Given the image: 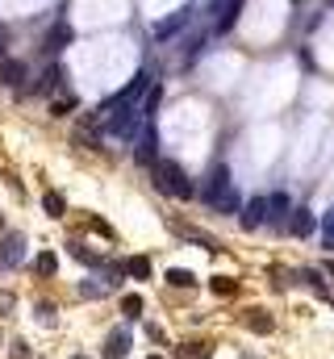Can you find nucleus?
<instances>
[{
	"mask_svg": "<svg viewBox=\"0 0 334 359\" xmlns=\"http://www.w3.org/2000/svg\"><path fill=\"white\" fill-rule=\"evenodd\" d=\"M213 293H218V297H230V293H234V280H230V276H218V280H213Z\"/></svg>",
	"mask_w": 334,
	"mask_h": 359,
	"instance_id": "28",
	"label": "nucleus"
},
{
	"mask_svg": "<svg viewBox=\"0 0 334 359\" xmlns=\"http://www.w3.org/2000/svg\"><path fill=\"white\" fill-rule=\"evenodd\" d=\"M42 209H46L50 217H63V213H67V205H63L59 192H46V197H42Z\"/></svg>",
	"mask_w": 334,
	"mask_h": 359,
	"instance_id": "17",
	"label": "nucleus"
},
{
	"mask_svg": "<svg viewBox=\"0 0 334 359\" xmlns=\"http://www.w3.org/2000/svg\"><path fill=\"white\" fill-rule=\"evenodd\" d=\"M75 359H88V356H75Z\"/></svg>",
	"mask_w": 334,
	"mask_h": 359,
	"instance_id": "33",
	"label": "nucleus"
},
{
	"mask_svg": "<svg viewBox=\"0 0 334 359\" xmlns=\"http://www.w3.org/2000/svg\"><path fill=\"white\" fill-rule=\"evenodd\" d=\"M126 272H130V276H138V280H146V276H151V263L138 255V259H130V263H126Z\"/></svg>",
	"mask_w": 334,
	"mask_h": 359,
	"instance_id": "23",
	"label": "nucleus"
},
{
	"mask_svg": "<svg viewBox=\"0 0 334 359\" xmlns=\"http://www.w3.org/2000/svg\"><path fill=\"white\" fill-rule=\"evenodd\" d=\"M247 326H251L255 335H268V330H272V318H268L264 310H251V314H247Z\"/></svg>",
	"mask_w": 334,
	"mask_h": 359,
	"instance_id": "16",
	"label": "nucleus"
},
{
	"mask_svg": "<svg viewBox=\"0 0 334 359\" xmlns=\"http://www.w3.org/2000/svg\"><path fill=\"white\" fill-rule=\"evenodd\" d=\"M8 356H13V359H29V347H25V343H13V347H8Z\"/></svg>",
	"mask_w": 334,
	"mask_h": 359,
	"instance_id": "30",
	"label": "nucleus"
},
{
	"mask_svg": "<svg viewBox=\"0 0 334 359\" xmlns=\"http://www.w3.org/2000/svg\"><path fill=\"white\" fill-rule=\"evenodd\" d=\"M238 8H243V0H218V33H226L234 21H238Z\"/></svg>",
	"mask_w": 334,
	"mask_h": 359,
	"instance_id": "9",
	"label": "nucleus"
},
{
	"mask_svg": "<svg viewBox=\"0 0 334 359\" xmlns=\"http://www.w3.org/2000/svg\"><path fill=\"white\" fill-rule=\"evenodd\" d=\"M4 50H8V33H4V29H0V63H4V59H8V54H4Z\"/></svg>",
	"mask_w": 334,
	"mask_h": 359,
	"instance_id": "31",
	"label": "nucleus"
},
{
	"mask_svg": "<svg viewBox=\"0 0 334 359\" xmlns=\"http://www.w3.org/2000/svg\"><path fill=\"white\" fill-rule=\"evenodd\" d=\"M130 146H134V155H138L142 163H155V155H159V134H155V121H146Z\"/></svg>",
	"mask_w": 334,
	"mask_h": 359,
	"instance_id": "4",
	"label": "nucleus"
},
{
	"mask_svg": "<svg viewBox=\"0 0 334 359\" xmlns=\"http://www.w3.org/2000/svg\"><path fill=\"white\" fill-rule=\"evenodd\" d=\"M264 217H272V201H268V197H255V201L243 209V226H247V230H259Z\"/></svg>",
	"mask_w": 334,
	"mask_h": 359,
	"instance_id": "6",
	"label": "nucleus"
},
{
	"mask_svg": "<svg viewBox=\"0 0 334 359\" xmlns=\"http://www.w3.org/2000/svg\"><path fill=\"white\" fill-rule=\"evenodd\" d=\"M322 243L334 251V205L326 209V217H322Z\"/></svg>",
	"mask_w": 334,
	"mask_h": 359,
	"instance_id": "22",
	"label": "nucleus"
},
{
	"mask_svg": "<svg viewBox=\"0 0 334 359\" xmlns=\"http://www.w3.org/2000/svg\"><path fill=\"white\" fill-rule=\"evenodd\" d=\"M0 79H4L8 88H21V79H25V63H17V59H4V63H0Z\"/></svg>",
	"mask_w": 334,
	"mask_h": 359,
	"instance_id": "11",
	"label": "nucleus"
},
{
	"mask_svg": "<svg viewBox=\"0 0 334 359\" xmlns=\"http://www.w3.org/2000/svg\"><path fill=\"white\" fill-rule=\"evenodd\" d=\"M289 230L297 234V238H305V234H314V213L301 205V209H293V222H289Z\"/></svg>",
	"mask_w": 334,
	"mask_h": 359,
	"instance_id": "10",
	"label": "nucleus"
},
{
	"mask_svg": "<svg viewBox=\"0 0 334 359\" xmlns=\"http://www.w3.org/2000/svg\"><path fill=\"white\" fill-rule=\"evenodd\" d=\"M25 259V234H4L0 238V272H13Z\"/></svg>",
	"mask_w": 334,
	"mask_h": 359,
	"instance_id": "3",
	"label": "nucleus"
},
{
	"mask_svg": "<svg viewBox=\"0 0 334 359\" xmlns=\"http://www.w3.org/2000/svg\"><path fill=\"white\" fill-rule=\"evenodd\" d=\"M201 201L213 205L218 213H238V192H234V180H230V167H226V163H218V167L209 171V180H205V188H201Z\"/></svg>",
	"mask_w": 334,
	"mask_h": 359,
	"instance_id": "1",
	"label": "nucleus"
},
{
	"mask_svg": "<svg viewBox=\"0 0 334 359\" xmlns=\"http://www.w3.org/2000/svg\"><path fill=\"white\" fill-rule=\"evenodd\" d=\"M54 84H59V67H46V75L38 79V88H33V92H42V96H46V92H54Z\"/></svg>",
	"mask_w": 334,
	"mask_h": 359,
	"instance_id": "20",
	"label": "nucleus"
},
{
	"mask_svg": "<svg viewBox=\"0 0 334 359\" xmlns=\"http://www.w3.org/2000/svg\"><path fill=\"white\" fill-rule=\"evenodd\" d=\"M167 284H176V289H192V284H197V276H192V272H184V268H172V272H167Z\"/></svg>",
	"mask_w": 334,
	"mask_h": 359,
	"instance_id": "18",
	"label": "nucleus"
},
{
	"mask_svg": "<svg viewBox=\"0 0 334 359\" xmlns=\"http://www.w3.org/2000/svg\"><path fill=\"white\" fill-rule=\"evenodd\" d=\"M71 38H75L71 25H67V21H54V29H50V38H46V54H59L63 46H71Z\"/></svg>",
	"mask_w": 334,
	"mask_h": 359,
	"instance_id": "8",
	"label": "nucleus"
},
{
	"mask_svg": "<svg viewBox=\"0 0 334 359\" xmlns=\"http://www.w3.org/2000/svg\"><path fill=\"white\" fill-rule=\"evenodd\" d=\"M71 109H75V96H67V100H54V105H50V113H54V117H67Z\"/></svg>",
	"mask_w": 334,
	"mask_h": 359,
	"instance_id": "27",
	"label": "nucleus"
},
{
	"mask_svg": "<svg viewBox=\"0 0 334 359\" xmlns=\"http://www.w3.org/2000/svg\"><path fill=\"white\" fill-rule=\"evenodd\" d=\"M121 314H126V318H138V314H142V297H126V301H121Z\"/></svg>",
	"mask_w": 334,
	"mask_h": 359,
	"instance_id": "26",
	"label": "nucleus"
},
{
	"mask_svg": "<svg viewBox=\"0 0 334 359\" xmlns=\"http://www.w3.org/2000/svg\"><path fill=\"white\" fill-rule=\"evenodd\" d=\"M109 289H113V280H100V276H92V280H84V284H79V293H84V297H105Z\"/></svg>",
	"mask_w": 334,
	"mask_h": 359,
	"instance_id": "13",
	"label": "nucleus"
},
{
	"mask_svg": "<svg viewBox=\"0 0 334 359\" xmlns=\"http://www.w3.org/2000/svg\"><path fill=\"white\" fill-rule=\"evenodd\" d=\"M284 209H289V197H280V192H276V197H272V217H268V222H280V217H284Z\"/></svg>",
	"mask_w": 334,
	"mask_h": 359,
	"instance_id": "24",
	"label": "nucleus"
},
{
	"mask_svg": "<svg viewBox=\"0 0 334 359\" xmlns=\"http://www.w3.org/2000/svg\"><path fill=\"white\" fill-rule=\"evenodd\" d=\"M126 351H130V330L117 326V330L105 339V359H126Z\"/></svg>",
	"mask_w": 334,
	"mask_h": 359,
	"instance_id": "7",
	"label": "nucleus"
},
{
	"mask_svg": "<svg viewBox=\"0 0 334 359\" xmlns=\"http://www.w3.org/2000/svg\"><path fill=\"white\" fill-rule=\"evenodd\" d=\"M13 310H17V297H13V293H0V318L13 314Z\"/></svg>",
	"mask_w": 334,
	"mask_h": 359,
	"instance_id": "29",
	"label": "nucleus"
},
{
	"mask_svg": "<svg viewBox=\"0 0 334 359\" xmlns=\"http://www.w3.org/2000/svg\"><path fill=\"white\" fill-rule=\"evenodd\" d=\"M159 100H163V88L159 84H151V92H146V100H142V113L155 121V113H159Z\"/></svg>",
	"mask_w": 334,
	"mask_h": 359,
	"instance_id": "14",
	"label": "nucleus"
},
{
	"mask_svg": "<svg viewBox=\"0 0 334 359\" xmlns=\"http://www.w3.org/2000/svg\"><path fill=\"white\" fill-rule=\"evenodd\" d=\"M33 268H38V276H46V280H50V276H54V272H59V259H54V255H50V251H42V255H38V259H33Z\"/></svg>",
	"mask_w": 334,
	"mask_h": 359,
	"instance_id": "15",
	"label": "nucleus"
},
{
	"mask_svg": "<svg viewBox=\"0 0 334 359\" xmlns=\"http://www.w3.org/2000/svg\"><path fill=\"white\" fill-rule=\"evenodd\" d=\"M301 280H305V284H310L314 293H322V297H331V293H326V284H322V276H318L314 268H301Z\"/></svg>",
	"mask_w": 334,
	"mask_h": 359,
	"instance_id": "21",
	"label": "nucleus"
},
{
	"mask_svg": "<svg viewBox=\"0 0 334 359\" xmlns=\"http://www.w3.org/2000/svg\"><path fill=\"white\" fill-rule=\"evenodd\" d=\"M146 359H163V356H146Z\"/></svg>",
	"mask_w": 334,
	"mask_h": 359,
	"instance_id": "32",
	"label": "nucleus"
},
{
	"mask_svg": "<svg viewBox=\"0 0 334 359\" xmlns=\"http://www.w3.org/2000/svg\"><path fill=\"white\" fill-rule=\"evenodd\" d=\"M155 188H159V192H172V197H180V201H192V197H197V188L188 184V176H184L176 163H167V159L155 163Z\"/></svg>",
	"mask_w": 334,
	"mask_h": 359,
	"instance_id": "2",
	"label": "nucleus"
},
{
	"mask_svg": "<svg viewBox=\"0 0 334 359\" xmlns=\"http://www.w3.org/2000/svg\"><path fill=\"white\" fill-rule=\"evenodd\" d=\"M209 343H188V347H180V359H209Z\"/></svg>",
	"mask_w": 334,
	"mask_h": 359,
	"instance_id": "19",
	"label": "nucleus"
},
{
	"mask_svg": "<svg viewBox=\"0 0 334 359\" xmlns=\"http://www.w3.org/2000/svg\"><path fill=\"white\" fill-rule=\"evenodd\" d=\"M188 17H192V8H180V13H172V17H163V21L155 25V42H167L172 33H180V29L188 25Z\"/></svg>",
	"mask_w": 334,
	"mask_h": 359,
	"instance_id": "5",
	"label": "nucleus"
},
{
	"mask_svg": "<svg viewBox=\"0 0 334 359\" xmlns=\"http://www.w3.org/2000/svg\"><path fill=\"white\" fill-rule=\"evenodd\" d=\"M176 234H180V238H188V243H197V247H209V251H218V243H213L209 234H201V230H188V226H176Z\"/></svg>",
	"mask_w": 334,
	"mask_h": 359,
	"instance_id": "12",
	"label": "nucleus"
},
{
	"mask_svg": "<svg viewBox=\"0 0 334 359\" xmlns=\"http://www.w3.org/2000/svg\"><path fill=\"white\" fill-rule=\"evenodd\" d=\"M71 255L79 259V263H100V255H92L88 247H79V243H71Z\"/></svg>",
	"mask_w": 334,
	"mask_h": 359,
	"instance_id": "25",
	"label": "nucleus"
}]
</instances>
